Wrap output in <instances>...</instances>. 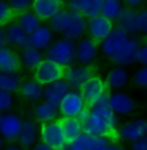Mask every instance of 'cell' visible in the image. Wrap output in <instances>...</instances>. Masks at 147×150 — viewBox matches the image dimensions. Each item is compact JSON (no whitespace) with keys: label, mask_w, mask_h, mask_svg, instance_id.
<instances>
[{"label":"cell","mask_w":147,"mask_h":150,"mask_svg":"<svg viewBox=\"0 0 147 150\" xmlns=\"http://www.w3.org/2000/svg\"><path fill=\"white\" fill-rule=\"evenodd\" d=\"M118 118L110 108H93L90 118L83 125V134L94 137H102L110 140L119 139L116 129Z\"/></svg>","instance_id":"1"},{"label":"cell","mask_w":147,"mask_h":150,"mask_svg":"<svg viewBox=\"0 0 147 150\" xmlns=\"http://www.w3.org/2000/svg\"><path fill=\"white\" fill-rule=\"evenodd\" d=\"M75 54H76L75 42L67 39H61L48 47L47 59L67 68L71 67V64L76 60L75 59Z\"/></svg>","instance_id":"2"},{"label":"cell","mask_w":147,"mask_h":150,"mask_svg":"<svg viewBox=\"0 0 147 150\" xmlns=\"http://www.w3.org/2000/svg\"><path fill=\"white\" fill-rule=\"evenodd\" d=\"M66 68L52 62L49 59H43V62L34 71V80L42 86H48L57 81L63 80Z\"/></svg>","instance_id":"3"},{"label":"cell","mask_w":147,"mask_h":150,"mask_svg":"<svg viewBox=\"0 0 147 150\" xmlns=\"http://www.w3.org/2000/svg\"><path fill=\"white\" fill-rule=\"evenodd\" d=\"M40 137H42V142L50 146L53 150H66L68 145L58 121L42 125Z\"/></svg>","instance_id":"4"},{"label":"cell","mask_w":147,"mask_h":150,"mask_svg":"<svg viewBox=\"0 0 147 150\" xmlns=\"http://www.w3.org/2000/svg\"><path fill=\"white\" fill-rule=\"evenodd\" d=\"M106 91H108L106 82L102 80L101 77L94 76L93 74V76H92L89 80L81 86L79 93L81 95V98H83L85 105L92 109L94 103L97 101V99L100 98L103 93H106Z\"/></svg>","instance_id":"5"},{"label":"cell","mask_w":147,"mask_h":150,"mask_svg":"<svg viewBox=\"0 0 147 150\" xmlns=\"http://www.w3.org/2000/svg\"><path fill=\"white\" fill-rule=\"evenodd\" d=\"M139 47V40L136 36H129L126 41L123 44L120 49L111 57L112 62L118 67L132 66L137 62V50Z\"/></svg>","instance_id":"6"},{"label":"cell","mask_w":147,"mask_h":150,"mask_svg":"<svg viewBox=\"0 0 147 150\" xmlns=\"http://www.w3.org/2000/svg\"><path fill=\"white\" fill-rule=\"evenodd\" d=\"M22 119L13 113H1L0 114V137L13 142L18 139L21 131Z\"/></svg>","instance_id":"7"},{"label":"cell","mask_w":147,"mask_h":150,"mask_svg":"<svg viewBox=\"0 0 147 150\" xmlns=\"http://www.w3.org/2000/svg\"><path fill=\"white\" fill-rule=\"evenodd\" d=\"M65 3L61 0H35L31 3V12L40 21H50L57 13L63 11Z\"/></svg>","instance_id":"8"},{"label":"cell","mask_w":147,"mask_h":150,"mask_svg":"<svg viewBox=\"0 0 147 150\" xmlns=\"http://www.w3.org/2000/svg\"><path fill=\"white\" fill-rule=\"evenodd\" d=\"M93 76V67L90 66H77L67 67L65 72V81L70 87H74L75 91L80 90L81 86Z\"/></svg>","instance_id":"9"},{"label":"cell","mask_w":147,"mask_h":150,"mask_svg":"<svg viewBox=\"0 0 147 150\" xmlns=\"http://www.w3.org/2000/svg\"><path fill=\"white\" fill-rule=\"evenodd\" d=\"M87 26H88V31H89V39H92L97 44L103 41L114 30V23L103 18L102 16H97L94 18L89 19Z\"/></svg>","instance_id":"10"},{"label":"cell","mask_w":147,"mask_h":150,"mask_svg":"<svg viewBox=\"0 0 147 150\" xmlns=\"http://www.w3.org/2000/svg\"><path fill=\"white\" fill-rule=\"evenodd\" d=\"M85 107V103L81 98L79 91H71L62 99L60 104V113L63 115V118H76L79 112Z\"/></svg>","instance_id":"11"},{"label":"cell","mask_w":147,"mask_h":150,"mask_svg":"<svg viewBox=\"0 0 147 150\" xmlns=\"http://www.w3.org/2000/svg\"><path fill=\"white\" fill-rule=\"evenodd\" d=\"M128 37H129V35L124 31V30H121L119 26L114 27V30L110 32V35L101 42L102 52H103V54L106 57L111 58L119 49H120L121 45L126 41Z\"/></svg>","instance_id":"12"},{"label":"cell","mask_w":147,"mask_h":150,"mask_svg":"<svg viewBox=\"0 0 147 150\" xmlns=\"http://www.w3.org/2000/svg\"><path fill=\"white\" fill-rule=\"evenodd\" d=\"M67 93H70V86L66 83L65 80H61L44 87L43 98L45 100V103L58 108L62 99L67 95Z\"/></svg>","instance_id":"13"},{"label":"cell","mask_w":147,"mask_h":150,"mask_svg":"<svg viewBox=\"0 0 147 150\" xmlns=\"http://www.w3.org/2000/svg\"><path fill=\"white\" fill-rule=\"evenodd\" d=\"M119 137L126 141H137L147 135V121L146 119H134L123 125L119 129Z\"/></svg>","instance_id":"14"},{"label":"cell","mask_w":147,"mask_h":150,"mask_svg":"<svg viewBox=\"0 0 147 150\" xmlns=\"http://www.w3.org/2000/svg\"><path fill=\"white\" fill-rule=\"evenodd\" d=\"M110 109L114 112L115 114H121V115H126L131 114L136 108V103L133 100L132 96H129L125 93H114L111 94L110 98Z\"/></svg>","instance_id":"15"},{"label":"cell","mask_w":147,"mask_h":150,"mask_svg":"<svg viewBox=\"0 0 147 150\" xmlns=\"http://www.w3.org/2000/svg\"><path fill=\"white\" fill-rule=\"evenodd\" d=\"M53 33L52 30L48 26H40L36 31H34L31 35H29V47H34L36 50L48 49L52 45Z\"/></svg>","instance_id":"16"},{"label":"cell","mask_w":147,"mask_h":150,"mask_svg":"<svg viewBox=\"0 0 147 150\" xmlns=\"http://www.w3.org/2000/svg\"><path fill=\"white\" fill-rule=\"evenodd\" d=\"M85 28H87V21L84 17L80 13L70 12V23H68L66 31L63 32L65 39L71 40V41L77 40L85 32Z\"/></svg>","instance_id":"17"},{"label":"cell","mask_w":147,"mask_h":150,"mask_svg":"<svg viewBox=\"0 0 147 150\" xmlns=\"http://www.w3.org/2000/svg\"><path fill=\"white\" fill-rule=\"evenodd\" d=\"M98 44L93 41L92 39H84L79 42L76 46V54H75V59H77L83 64H89L92 60L97 55Z\"/></svg>","instance_id":"18"},{"label":"cell","mask_w":147,"mask_h":150,"mask_svg":"<svg viewBox=\"0 0 147 150\" xmlns=\"http://www.w3.org/2000/svg\"><path fill=\"white\" fill-rule=\"evenodd\" d=\"M21 60L9 47L0 49V73H17Z\"/></svg>","instance_id":"19"},{"label":"cell","mask_w":147,"mask_h":150,"mask_svg":"<svg viewBox=\"0 0 147 150\" xmlns=\"http://www.w3.org/2000/svg\"><path fill=\"white\" fill-rule=\"evenodd\" d=\"M37 139V126L34 121L27 119V121H22L21 131H19L18 139L17 141L19 142V148H30V146L36 144Z\"/></svg>","instance_id":"20"},{"label":"cell","mask_w":147,"mask_h":150,"mask_svg":"<svg viewBox=\"0 0 147 150\" xmlns=\"http://www.w3.org/2000/svg\"><path fill=\"white\" fill-rule=\"evenodd\" d=\"M137 18H138V13L133 9H128L124 8L121 12L120 17L118 18L119 22V27L121 30L128 33V35L134 36L137 32L139 31L138 30V23H137Z\"/></svg>","instance_id":"21"},{"label":"cell","mask_w":147,"mask_h":150,"mask_svg":"<svg viewBox=\"0 0 147 150\" xmlns=\"http://www.w3.org/2000/svg\"><path fill=\"white\" fill-rule=\"evenodd\" d=\"M63 135L67 140V144H71L83 134V125L76 118H62L58 121Z\"/></svg>","instance_id":"22"},{"label":"cell","mask_w":147,"mask_h":150,"mask_svg":"<svg viewBox=\"0 0 147 150\" xmlns=\"http://www.w3.org/2000/svg\"><path fill=\"white\" fill-rule=\"evenodd\" d=\"M5 35L8 42L12 45L22 47V50L29 47V35L18 26V23H13L9 26L5 31Z\"/></svg>","instance_id":"23"},{"label":"cell","mask_w":147,"mask_h":150,"mask_svg":"<svg viewBox=\"0 0 147 150\" xmlns=\"http://www.w3.org/2000/svg\"><path fill=\"white\" fill-rule=\"evenodd\" d=\"M19 94L22 95L27 100H40L43 98V91H44V86H42L40 83H37L35 80H27L25 82L21 83L19 86Z\"/></svg>","instance_id":"24"},{"label":"cell","mask_w":147,"mask_h":150,"mask_svg":"<svg viewBox=\"0 0 147 150\" xmlns=\"http://www.w3.org/2000/svg\"><path fill=\"white\" fill-rule=\"evenodd\" d=\"M105 82L107 85V88H121L128 82V72L125 68L116 67L107 74Z\"/></svg>","instance_id":"25"},{"label":"cell","mask_w":147,"mask_h":150,"mask_svg":"<svg viewBox=\"0 0 147 150\" xmlns=\"http://www.w3.org/2000/svg\"><path fill=\"white\" fill-rule=\"evenodd\" d=\"M57 114H58L57 108L45 103V101L42 103V104H39L35 109V117H36L37 121L42 122L43 125L56 122L57 121Z\"/></svg>","instance_id":"26"},{"label":"cell","mask_w":147,"mask_h":150,"mask_svg":"<svg viewBox=\"0 0 147 150\" xmlns=\"http://www.w3.org/2000/svg\"><path fill=\"white\" fill-rule=\"evenodd\" d=\"M123 4L120 1H116V0H105L102 3V8H101V14L103 18L108 19V21L114 22L118 21V18L120 17L123 12Z\"/></svg>","instance_id":"27"},{"label":"cell","mask_w":147,"mask_h":150,"mask_svg":"<svg viewBox=\"0 0 147 150\" xmlns=\"http://www.w3.org/2000/svg\"><path fill=\"white\" fill-rule=\"evenodd\" d=\"M22 80L18 73H0V91L14 93L19 88Z\"/></svg>","instance_id":"28"},{"label":"cell","mask_w":147,"mask_h":150,"mask_svg":"<svg viewBox=\"0 0 147 150\" xmlns=\"http://www.w3.org/2000/svg\"><path fill=\"white\" fill-rule=\"evenodd\" d=\"M40 22L42 21L30 11L18 16V26L21 27L27 35H31L34 31H36L40 27Z\"/></svg>","instance_id":"29"},{"label":"cell","mask_w":147,"mask_h":150,"mask_svg":"<svg viewBox=\"0 0 147 150\" xmlns=\"http://www.w3.org/2000/svg\"><path fill=\"white\" fill-rule=\"evenodd\" d=\"M77 139L84 145L85 150H107L110 146V141L107 139L94 137V136H88L85 134H81Z\"/></svg>","instance_id":"30"},{"label":"cell","mask_w":147,"mask_h":150,"mask_svg":"<svg viewBox=\"0 0 147 150\" xmlns=\"http://www.w3.org/2000/svg\"><path fill=\"white\" fill-rule=\"evenodd\" d=\"M43 59L44 58L42 55V53H40L39 50L34 49V47H26V49L22 50L21 60L27 68H30V69L35 71L36 67L43 62Z\"/></svg>","instance_id":"31"},{"label":"cell","mask_w":147,"mask_h":150,"mask_svg":"<svg viewBox=\"0 0 147 150\" xmlns=\"http://www.w3.org/2000/svg\"><path fill=\"white\" fill-rule=\"evenodd\" d=\"M103 0H81L80 14L84 18H94L101 14V8Z\"/></svg>","instance_id":"32"},{"label":"cell","mask_w":147,"mask_h":150,"mask_svg":"<svg viewBox=\"0 0 147 150\" xmlns=\"http://www.w3.org/2000/svg\"><path fill=\"white\" fill-rule=\"evenodd\" d=\"M68 23H70V12L63 9V11L57 13V14L50 19V27L49 28L52 30V31L63 33L65 31H66Z\"/></svg>","instance_id":"33"},{"label":"cell","mask_w":147,"mask_h":150,"mask_svg":"<svg viewBox=\"0 0 147 150\" xmlns=\"http://www.w3.org/2000/svg\"><path fill=\"white\" fill-rule=\"evenodd\" d=\"M8 5L16 16V14H22V13L29 11L31 8V1L30 0H12L11 3H8Z\"/></svg>","instance_id":"34"},{"label":"cell","mask_w":147,"mask_h":150,"mask_svg":"<svg viewBox=\"0 0 147 150\" xmlns=\"http://www.w3.org/2000/svg\"><path fill=\"white\" fill-rule=\"evenodd\" d=\"M13 18H14V13L9 8L8 3L0 1V25H5L11 22Z\"/></svg>","instance_id":"35"},{"label":"cell","mask_w":147,"mask_h":150,"mask_svg":"<svg viewBox=\"0 0 147 150\" xmlns=\"http://www.w3.org/2000/svg\"><path fill=\"white\" fill-rule=\"evenodd\" d=\"M13 107V95L0 91V114L8 112Z\"/></svg>","instance_id":"36"},{"label":"cell","mask_w":147,"mask_h":150,"mask_svg":"<svg viewBox=\"0 0 147 150\" xmlns=\"http://www.w3.org/2000/svg\"><path fill=\"white\" fill-rule=\"evenodd\" d=\"M134 82L138 86L147 87V67H143L139 71H137V73L134 74Z\"/></svg>","instance_id":"37"},{"label":"cell","mask_w":147,"mask_h":150,"mask_svg":"<svg viewBox=\"0 0 147 150\" xmlns=\"http://www.w3.org/2000/svg\"><path fill=\"white\" fill-rule=\"evenodd\" d=\"M110 98H111L110 91H106V93H103L100 98L97 99V101L94 103L93 108H110L108 107V105H110Z\"/></svg>","instance_id":"38"},{"label":"cell","mask_w":147,"mask_h":150,"mask_svg":"<svg viewBox=\"0 0 147 150\" xmlns=\"http://www.w3.org/2000/svg\"><path fill=\"white\" fill-rule=\"evenodd\" d=\"M137 23H138V30L139 31L147 33V9H143L141 13H138Z\"/></svg>","instance_id":"39"},{"label":"cell","mask_w":147,"mask_h":150,"mask_svg":"<svg viewBox=\"0 0 147 150\" xmlns=\"http://www.w3.org/2000/svg\"><path fill=\"white\" fill-rule=\"evenodd\" d=\"M137 62H139L143 64L145 67H147V44L143 46H139L137 50Z\"/></svg>","instance_id":"40"},{"label":"cell","mask_w":147,"mask_h":150,"mask_svg":"<svg viewBox=\"0 0 147 150\" xmlns=\"http://www.w3.org/2000/svg\"><path fill=\"white\" fill-rule=\"evenodd\" d=\"M90 114H92V109L85 105V107L79 112V114L76 115V119L80 122L81 125H85L88 122V119L90 118Z\"/></svg>","instance_id":"41"},{"label":"cell","mask_w":147,"mask_h":150,"mask_svg":"<svg viewBox=\"0 0 147 150\" xmlns=\"http://www.w3.org/2000/svg\"><path fill=\"white\" fill-rule=\"evenodd\" d=\"M132 150H147V135L134 141L132 146Z\"/></svg>","instance_id":"42"},{"label":"cell","mask_w":147,"mask_h":150,"mask_svg":"<svg viewBox=\"0 0 147 150\" xmlns=\"http://www.w3.org/2000/svg\"><path fill=\"white\" fill-rule=\"evenodd\" d=\"M66 150H85V148H84V145L81 144L80 140H79V139H76L75 141H72L71 144H68V145H67Z\"/></svg>","instance_id":"43"},{"label":"cell","mask_w":147,"mask_h":150,"mask_svg":"<svg viewBox=\"0 0 147 150\" xmlns=\"http://www.w3.org/2000/svg\"><path fill=\"white\" fill-rule=\"evenodd\" d=\"M124 5L128 9H133V11H134V8L142 5V1H141V0H137V1H133V0H126V1L124 3Z\"/></svg>","instance_id":"44"},{"label":"cell","mask_w":147,"mask_h":150,"mask_svg":"<svg viewBox=\"0 0 147 150\" xmlns=\"http://www.w3.org/2000/svg\"><path fill=\"white\" fill-rule=\"evenodd\" d=\"M6 44H8V40H6L5 31L4 30H0V49L6 47Z\"/></svg>","instance_id":"45"},{"label":"cell","mask_w":147,"mask_h":150,"mask_svg":"<svg viewBox=\"0 0 147 150\" xmlns=\"http://www.w3.org/2000/svg\"><path fill=\"white\" fill-rule=\"evenodd\" d=\"M34 150H53L50 146H48L47 144H44V142H37V144H35V146H34Z\"/></svg>","instance_id":"46"},{"label":"cell","mask_w":147,"mask_h":150,"mask_svg":"<svg viewBox=\"0 0 147 150\" xmlns=\"http://www.w3.org/2000/svg\"><path fill=\"white\" fill-rule=\"evenodd\" d=\"M4 150H23L22 148H19V146H8V148H5Z\"/></svg>","instance_id":"47"},{"label":"cell","mask_w":147,"mask_h":150,"mask_svg":"<svg viewBox=\"0 0 147 150\" xmlns=\"http://www.w3.org/2000/svg\"><path fill=\"white\" fill-rule=\"evenodd\" d=\"M107 150H123V149H120V148H118V146H108V149Z\"/></svg>","instance_id":"48"},{"label":"cell","mask_w":147,"mask_h":150,"mask_svg":"<svg viewBox=\"0 0 147 150\" xmlns=\"http://www.w3.org/2000/svg\"><path fill=\"white\" fill-rule=\"evenodd\" d=\"M3 146H4V140H3L1 137H0V149H1Z\"/></svg>","instance_id":"49"},{"label":"cell","mask_w":147,"mask_h":150,"mask_svg":"<svg viewBox=\"0 0 147 150\" xmlns=\"http://www.w3.org/2000/svg\"><path fill=\"white\" fill-rule=\"evenodd\" d=\"M146 42H147V37H146Z\"/></svg>","instance_id":"50"}]
</instances>
